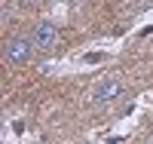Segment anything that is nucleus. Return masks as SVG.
Listing matches in <instances>:
<instances>
[{
    "instance_id": "2",
    "label": "nucleus",
    "mask_w": 153,
    "mask_h": 144,
    "mask_svg": "<svg viewBox=\"0 0 153 144\" xmlns=\"http://www.w3.org/2000/svg\"><path fill=\"white\" fill-rule=\"evenodd\" d=\"M123 95V80L120 77H101V80L92 86V101L95 104H107L113 98Z\"/></svg>"
},
{
    "instance_id": "4",
    "label": "nucleus",
    "mask_w": 153,
    "mask_h": 144,
    "mask_svg": "<svg viewBox=\"0 0 153 144\" xmlns=\"http://www.w3.org/2000/svg\"><path fill=\"white\" fill-rule=\"evenodd\" d=\"M135 144H153V141H150V138H144V141H135Z\"/></svg>"
},
{
    "instance_id": "3",
    "label": "nucleus",
    "mask_w": 153,
    "mask_h": 144,
    "mask_svg": "<svg viewBox=\"0 0 153 144\" xmlns=\"http://www.w3.org/2000/svg\"><path fill=\"white\" fill-rule=\"evenodd\" d=\"M31 43H34V49H40V52L55 49V43H58V31H55V25H52V22H37L34 31H31Z\"/></svg>"
},
{
    "instance_id": "1",
    "label": "nucleus",
    "mask_w": 153,
    "mask_h": 144,
    "mask_svg": "<svg viewBox=\"0 0 153 144\" xmlns=\"http://www.w3.org/2000/svg\"><path fill=\"white\" fill-rule=\"evenodd\" d=\"M34 55V43L31 37H9L6 46H3V58L9 64H28Z\"/></svg>"
}]
</instances>
